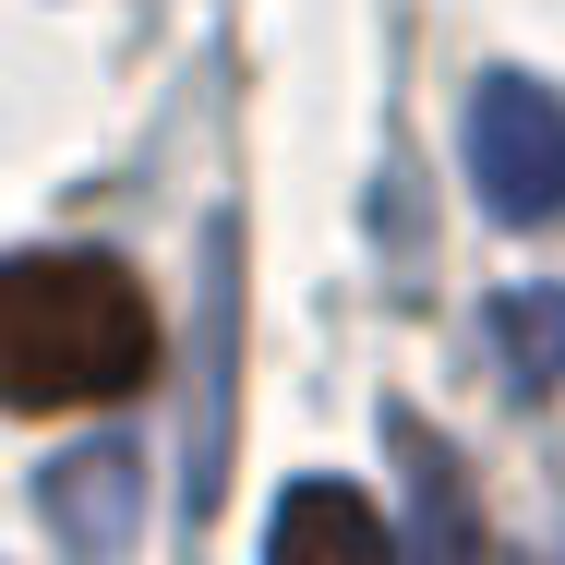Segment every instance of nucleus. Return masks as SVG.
<instances>
[{
  "label": "nucleus",
  "instance_id": "f257e3e1",
  "mask_svg": "<svg viewBox=\"0 0 565 565\" xmlns=\"http://www.w3.org/2000/svg\"><path fill=\"white\" fill-rule=\"evenodd\" d=\"M157 385V301L120 253H0V409H97Z\"/></svg>",
  "mask_w": 565,
  "mask_h": 565
},
{
  "label": "nucleus",
  "instance_id": "f03ea898",
  "mask_svg": "<svg viewBox=\"0 0 565 565\" xmlns=\"http://www.w3.org/2000/svg\"><path fill=\"white\" fill-rule=\"evenodd\" d=\"M469 181L505 228H554L565 217V97L530 73H493L469 97Z\"/></svg>",
  "mask_w": 565,
  "mask_h": 565
},
{
  "label": "nucleus",
  "instance_id": "7ed1b4c3",
  "mask_svg": "<svg viewBox=\"0 0 565 565\" xmlns=\"http://www.w3.org/2000/svg\"><path fill=\"white\" fill-rule=\"evenodd\" d=\"M36 505H49V530H61L73 554H132V530H145V457L132 446H85V457H61V469L36 481Z\"/></svg>",
  "mask_w": 565,
  "mask_h": 565
},
{
  "label": "nucleus",
  "instance_id": "20e7f679",
  "mask_svg": "<svg viewBox=\"0 0 565 565\" xmlns=\"http://www.w3.org/2000/svg\"><path fill=\"white\" fill-rule=\"evenodd\" d=\"M265 542H277V554H349L361 565V554H385L397 530H385V505H361L349 481H301V493L265 518Z\"/></svg>",
  "mask_w": 565,
  "mask_h": 565
},
{
  "label": "nucleus",
  "instance_id": "39448f33",
  "mask_svg": "<svg viewBox=\"0 0 565 565\" xmlns=\"http://www.w3.org/2000/svg\"><path fill=\"white\" fill-rule=\"evenodd\" d=\"M493 349L518 385H565V289H505L493 301Z\"/></svg>",
  "mask_w": 565,
  "mask_h": 565
},
{
  "label": "nucleus",
  "instance_id": "423d86ee",
  "mask_svg": "<svg viewBox=\"0 0 565 565\" xmlns=\"http://www.w3.org/2000/svg\"><path fill=\"white\" fill-rule=\"evenodd\" d=\"M385 434H397V457H409V481H422V530H434V542H446V554H469V542H481V530H469V518H457V469H446V446H434V434H422V422H409V409H397V422H385Z\"/></svg>",
  "mask_w": 565,
  "mask_h": 565
}]
</instances>
